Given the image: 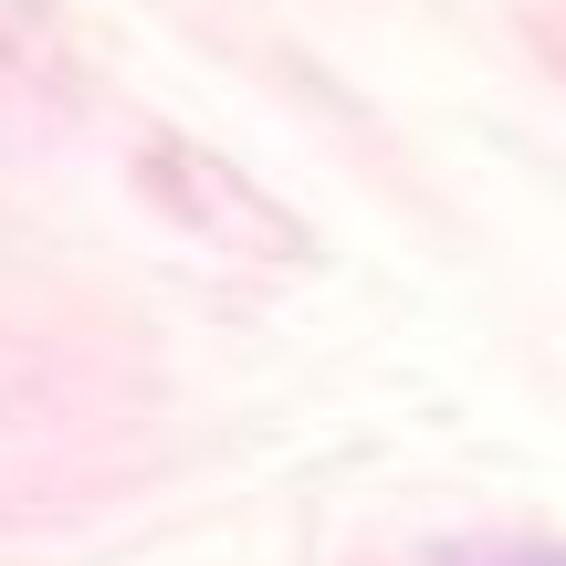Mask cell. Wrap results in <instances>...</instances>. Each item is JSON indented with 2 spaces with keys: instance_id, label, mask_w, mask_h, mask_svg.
Here are the masks:
<instances>
[{
  "instance_id": "cell-1",
  "label": "cell",
  "mask_w": 566,
  "mask_h": 566,
  "mask_svg": "<svg viewBox=\"0 0 566 566\" xmlns=\"http://www.w3.org/2000/svg\"><path fill=\"white\" fill-rule=\"evenodd\" d=\"M462 566H566V546H483V556H462Z\"/></svg>"
}]
</instances>
